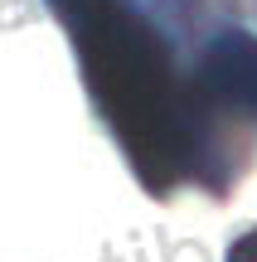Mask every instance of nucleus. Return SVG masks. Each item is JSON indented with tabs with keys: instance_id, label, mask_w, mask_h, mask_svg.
<instances>
[{
	"instance_id": "f257e3e1",
	"label": "nucleus",
	"mask_w": 257,
	"mask_h": 262,
	"mask_svg": "<svg viewBox=\"0 0 257 262\" xmlns=\"http://www.w3.org/2000/svg\"><path fill=\"white\" fill-rule=\"evenodd\" d=\"M204 78L219 102L257 117V34H219L204 54Z\"/></svg>"
},
{
	"instance_id": "f03ea898",
	"label": "nucleus",
	"mask_w": 257,
	"mask_h": 262,
	"mask_svg": "<svg viewBox=\"0 0 257 262\" xmlns=\"http://www.w3.org/2000/svg\"><path fill=\"white\" fill-rule=\"evenodd\" d=\"M228 262H257V233L238 238V248H233V257H228Z\"/></svg>"
}]
</instances>
